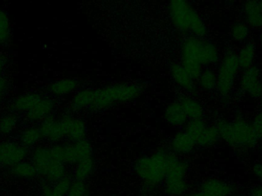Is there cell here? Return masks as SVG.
I'll return each instance as SVG.
<instances>
[{"label":"cell","instance_id":"cell-1","mask_svg":"<svg viewBox=\"0 0 262 196\" xmlns=\"http://www.w3.org/2000/svg\"><path fill=\"white\" fill-rule=\"evenodd\" d=\"M178 156L165 148L140 157L134 164V172L147 192L157 190L164 183L169 169Z\"/></svg>","mask_w":262,"mask_h":196},{"label":"cell","instance_id":"cell-2","mask_svg":"<svg viewBox=\"0 0 262 196\" xmlns=\"http://www.w3.org/2000/svg\"><path fill=\"white\" fill-rule=\"evenodd\" d=\"M215 126L220 133V139L231 147L238 149H254L258 140L254 132L252 123L238 113L232 121L222 118Z\"/></svg>","mask_w":262,"mask_h":196},{"label":"cell","instance_id":"cell-3","mask_svg":"<svg viewBox=\"0 0 262 196\" xmlns=\"http://www.w3.org/2000/svg\"><path fill=\"white\" fill-rule=\"evenodd\" d=\"M167 9L171 23L180 33L202 38L206 36L207 27L190 3L173 0L168 3Z\"/></svg>","mask_w":262,"mask_h":196},{"label":"cell","instance_id":"cell-4","mask_svg":"<svg viewBox=\"0 0 262 196\" xmlns=\"http://www.w3.org/2000/svg\"><path fill=\"white\" fill-rule=\"evenodd\" d=\"M143 93V86L137 83L121 82L104 86L95 91L92 111H107L115 105L135 100Z\"/></svg>","mask_w":262,"mask_h":196},{"label":"cell","instance_id":"cell-5","mask_svg":"<svg viewBox=\"0 0 262 196\" xmlns=\"http://www.w3.org/2000/svg\"><path fill=\"white\" fill-rule=\"evenodd\" d=\"M180 64L210 66L220 61V52L215 44L198 37L189 36L180 46Z\"/></svg>","mask_w":262,"mask_h":196},{"label":"cell","instance_id":"cell-6","mask_svg":"<svg viewBox=\"0 0 262 196\" xmlns=\"http://www.w3.org/2000/svg\"><path fill=\"white\" fill-rule=\"evenodd\" d=\"M31 162L43 183L55 184L68 174L67 166L52 156L49 146L39 145L34 148L31 154Z\"/></svg>","mask_w":262,"mask_h":196},{"label":"cell","instance_id":"cell-7","mask_svg":"<svg viewBox=\"0 0 262 196\" xmlns=\"http://www.w3.org/2000/svg\"><path fill=\"white\" fill-rule=\"evenodd\" d=\"M239 71L237 53L233 49H229L221 58L216 73V90L223 98H228L233 90Z\"/></svg>","mask_w":262,"mask_h":196},{"label":"cell","instance_id":"cell-8","mask_svg":"<svg viewBox=\"0 0 262 196\" xmlns=\"http://www.w3.org/2000/svg\"><path fill=\"white\" fill-rule=\"evenodd\" d=\"M189 164L184 159L178 157L169 169L164 183L163 191L166 196H183L189 189L186 177Z\"/></svg>","mask_w":262,"mask_h":196},{"label":"cell","instance_id":"cell-9","mask_svg":"<svg viewBox=\"0 0 262 196\" xmlns=\"http://www.w3.org/2000/svg\"><path fill=\"white\" fill-rule=\"evenodd\" d=\"M93 157V146L89 140L63 143L61 161L66 166H75L77 163Z\"/></svg>","mask_w":262,"mask_h":196},{"label":"cell","instance_id":"cell-10","mask_svg":"<svg viewBox=\"0 0 262 196\" xmlns=\"http://www.w3.org/2000/svg\"><path fill=\"white\" fill-rule=\"evenodd\" d=\"M29 155V149L18 142H0V167L10 169L25 161Z\"/></svg>","mask_w":262,"mask_h":196},{"label":"cell","instance_id":"cell-11","mask_svg":"<svg viewBox=\"0 0 262 196\" xmlns=\"http://www.w3.org/2000/svg\"><path fill=\"white\" fill-rule=\"evenodd\" d=\"M242 92L252 98H260L262 95V74L257 66L243 70L239 78Z\"/></svg>","mask_w":262,"mask_h":196},{"label":"cell","instance_id":"cell-12","mask_svg":"<svg viewBox=\"0 0 262 196\" xmlns=\"http://www.w3.org/2000/svg\"><path fill=\"white\" fill-rule=\"evenodd\" d=\"M59 119L66 140L74 143L86 139L87 126L81 118L71 114H64Z\"/></svg>","mask_w":262,"mask_h":196},{"label":"cell","instance_id":"cell-13","mask_svg":"<svg viewBox=\"0 0 262 196\" xmlns=\"http://www.w3.org/2000/svg\"><path fill=\"white\" fill-rule=\"evenodd\" d=\"M232 187L230 184L218 178H209L203 181L198 189L189 196H230Z\"/></svg>","mask_w":262,"mask_h":196},{"label":"cell","instance_id":"cell-14","mask_svg":"<svg viewBox=\"0 0 262 196\" xmlns=\"http://www.w3.org/2000/svg\"><path fill=\"white\" fill-rule=\"evenodd\" d=\"M38 129L42 139L53 144L61 143V140L66 139L59 117L53 115L47 117L40 123Z\"/></svg>","mask_w":262,"mask_h":196},{"label":"cell","instance_id":"cell-15","mask_svg":"<svg viewBox=\"0 0 262 196\" xmlns=\"http://www.w3.org/2000/svg\"><path fill=\"white\" fill-rule=\"evenodd\" d=\"M56 108V102L50 97L43 96L39 102L25 114V118L29 123H41L42 120L52 115Z\"/></svg>","mask_w":262,"mask_h":196},{"label":"cell","instance_id":"cell-16","mask_svg":"<svg viewBox=\"0 0 262 196\" xmlns=\"http://www.w3.org/2000/svg\"><path fill=\"white\" fill-rule=\"evenodd\" d=\"M43 98L38 92H26L18 95L9 103V112L14 114H25L29 112Z\"/></svg>","mask_w":262,"mask_h":196},{"label":"cell","instance_id":"cell-17","mask_svg":"<svg viewBox=\"0 0 262 196\" xmlns=\"http://www.w3.org/2000/svg\"><path fill=\"white\" fill-rule=\"evenodd\" d=\"M170 151L177 156H184L191 154L196 147L195 140L184 129L176 133L169 143Z\"/></svg>","mask_w":262,"mask_h":196},{"label":"cell","instance_id":"cell-18","mask_svg":"<svg viewBox=\"0 0 262 196\" xmlns=\"http://www.w3.org/2000/svg\"><path fill=\"white\" fill-rule=\"evenodd\" d=\"M163 118L168 124L173 127L184 126L189 120L178 100L171 102L166 106Z\"/></svg>","mask_w":262,"mask_h":196},{"label":"cell","instance_id":"cell-19","mask_svg":"<svg viewBox=\"0 0 262 196\" xmlns=\"http://www.w3.org/2000/svg\"><path fill=\"white\" fill-rule=\"evenodd\" d=\"M169 72L172 81L179 88L189 93H195L196 92L197 88L195 81L188 75L181 64L178 63L172 64Z\"/></svg>","mask_w":262,"mask_h":196},{"label":"cell","instance_id":"cell-20","mask_svg":"<svg viewBox=\"0 0 262 196\" xmlns=\"http://www.w3.org/2000/svg\"><path fill=\"white\" fill-rule=\"evenodd\" d=\"M243 14L246 24L255 29H262V12L258 2L246 1L243 4Z\"/></svg>","mask_w":262,"mask_h":196},{"label":"cell","instance_id":"cell-21","mask_svg":"<svg viewBox=\"0 0 262 196\" xmlns=\"http://www.w3.org/2000/svg\"><path fill=\"white\" fill-rule=\"evenodd\" d=\"M177 100L180 102L188 120L203 119L205 114L204 107L201 102L199 101L197 99L184 95L180 96Z\"/></svg>","mask_w":262,"mask_h":196},{"label":"cell","instance_id":"cell-22","mask_svg":"<svg viewBox=\"0 0 262 196\" xmlns=\"http://www.w3.org/2000/svg\"><path fill=\"white\" fill-rule=\"evenodd\" d=\"M78 86L79 83L78 80L75 78H66L57 80L49 84L48 91L52 96L60 98L73 93L78 89Z\"/></svg>","mask_w":262,"mask_h":196},{"label":"cell","instance_id":"cell-23","mask_svg":"<svg viewBox=\"0 0 262 196\" xmlns=\"http://www.w3.org/2000/svg\"><path fill=\"white\" fill-rule=\"evenodd\" d=\"M94 100L95 91L89 89H81L74 94L71 99V106L75 111H92Z\"/></svg>","mask_w":262,"mask_h":196},{"label":"cell","instance_id":"cell-24","mask_svg":"<svg viewBox=\"0 0 262 196\" xmlns=\"http://www.w3.org/2000/svg\"><path fill=\"white\" fill-rule=\"evenodd\" d=\"M238 64L240 69L246 70L254 66L255 56H256V49L255 44L251 41L245 43L237 53Z\"/></svg>","mask_w":262,"mask_h":196},{"label":"cell","instance_id":"cell-25","mask_svg":"<svg viewBox=\"0 0 262 196\" xmlns=\"http://www.w3.org/2000/svg\"><path fill=\"white\" fill-rule=\"evenodd\" d=\"M11 175L15 178L23 180H34L38 176L36 169L31 161L21 162L9 169Z\"/></svg>","mask_w":262,"mask_h":196},{"label":"cell","instance_id":"cell-26","mask_svg":"<svg viewBox=\"0 0 262 196\" xmlns=\"http://www.w3.org/2000/svg\"><path fill=\"white\" fill-rule=\"evenodd\" d=\"M95 169L94 157L82 160L74 166L72 177L76 181L86 182L90 178Z\"/></svg>","mask_w":262,"mask_h":196},{"label":"cell","instance_id":"cell-27","mask_svg":"<svg viewBox=\"0 0 262 196\" xmlns=\"http://www.w3.org/2000/svg\"><path fill=\"white\" fill-rule=\"evenodd\" d=\"M41 140L42 137L39 129L35 126L25 128L19 134V143L28 149L36 147Z\"/></svg>","mask_w":262,"mask_h":196},{"label":"cell","instance_id":"cell-28","mask_svg":"<svg viewBox=\"0 0 262 196\" xmlns=\"http://www.w3.org/2000/svg\"><path fill=\"white\" fill-rule=\"evenodd\" d=\"M220 140V133L215 125H208L196 141L197 146L208 148L214 146Z\"/></svg>","mask_w":262,"mask_h":196},{"label":"cell","instance_id":"cell-29","mask_svg":"<svg viewBox=\"0 0 262 196\" xmlns=\"http://www.w3.org/2000/svg\"><path fill=\"white\" fill-rule=\"evenodd\" d=\"M18 117L14 113H7L0 117V135L8 137L11 135L18 126Z\"/></svg>","mask_w":262,"mask_h":196},{"label":"cell","instance_id":"cell-30","mask_svg":"<svg viewBox=\"0 0 262 196\" xmlns=\"http://www.w3.org/2000/svg\"><path fill=\"white\" fill-rule=\"evenodd\" d=\"M198 81L199 85L203 90L206 92L215 90L217 87L216 73L210 68H206L203 69Z\"/></svg>","mask_w":262,"mask_h":196},{"label":"cell","instance_id":"cell-31","mask_svg":"<svg viewBox=\"0 0 262 196\" xmlns=\"http://www.w3.org/2000/svg\"><path fill=\"white\" fill-rule=\"evenodd\" d=\"M208 126L206 122L203 119H198V120H188L187 123L184 126V130L188 134L191 136L196 143L200 136L203 134Z\"/></svg>","mask_w":262,"mask_h":196},{"label":"cell","instance_id":"cell-32","mask_svg":"<svg viewBox=\"0 0 262 196\" xmlns=\"http://www.w3.org/2000/svg\"><path fill=\"white\" fill-rule=\"evenodd\" d=\"M250 29L249 26L243 21H236L231 26L230 35L232 39L238 42L246 41L249 38Z\"/></svg>","mask_w":262,"mask_h":196},{"label":"cell","instance_id":"cell-33","mask_svg":"<svg viewBox=\"0 0 262 196\" xmlns=\"http://www.w3.org/2000/svg\"><path fill=\"white\" fill-rule=\"evenodd\" d=\"M11 23L7 12L0 9V45L9 41L11 37Z\"/></svg>","mask_w":262,"mask_h":196},{"label":"cell","instance_id":"cell-34","mask_svg":"<svg viewBox=\"0 0 262 196\" xmlns=\"http://www.w3.org/2000/svg\"><path fill=\"white\" fill-rule=\"evenodd\" d=\"M73 181L74 179L72 176L69 175L68 173L67 175L64 176L61 180L56 182L55 184L52 185V189H53L54 192L57 195L66 196L68 192H69V189H70L71 186H72Z\"/></svg>","mask_w":262,"mask_h":196},{"label":"cell","instance_id":"cell-35","mask_svg":"<svg viewBox=\"0 0 262 196\" xmlns=\"http://www.w3.org/2000/svg\"><path fill=\"white\" fill-rule=\"evenodd\" d=\"M66 196H89V187L86 182L74 180Z\"/></svg>","mask_w":262,"mask_h":196},{"label":"cell","instance_id":"cell-36","mask_svg":"<svg viewBox=\"0 0 262 196\" xmlns=\"http://www.w3.org/2000/svg\"><path fill=\"white\" fill-rule=\"evenodd\" d=\"M251 123L258 142L262 141V111H258L254 114Z\"/></svg>","mask_w":262,"mask_h":196},{"label":"cell","instance_id":"cell-37","mask_svg":"<svg viewBox=\"0 0 262 196\" xmlns=\"http://www.w3.org/2000/svg\"><path fill=\"white\" fill-rule=\"evenodd\" d=\"M9 81L5 77L0 76V105L3 101V97L7 92L9 89Z\"/></svg>","mask_w":262,"mask_h":196},{"label":"cell","instance_id":"cell-38","mask_svg":"<svg viewBox=\"0 0 262 196\" xmlns=\"http://www.w3.org/2000/svg\"><path fill=\"white\" fill-rule=\"evenodd\" d=\"M41 196H58L54 192L52 186L48 183H43L41 188Z\"/></svg>","mask_w":262,"mask_h":196},{"label":"cell","instance_id":"cell-39","mask_svg":"<svg viewBox=\"0 0 262 196\" xmlns=\"http://www.w3.org/2000/svg\"><path fill=\"white\" fill-rule=\"evenodd\" d=\"M8 63V57L6 54L0 52V76L4 72Z\"/></svg>","mask_w":262,"mask_h":196},{"label":"cell","instance_id":"cell-40","mask_svg":"<svg viewBox=\"0 0 262 196\" xmlns=\"http://www.w3.org/2000/svg\"><path fill=\"white\" fill-rule=\"evenodd\" d=\"M253 172L255 177L262 183V163H257L254 166Z\"/></svg>","mask_w":262,"mask_h":196},{"label":"cell","instance_id":"cell-41","mask_svg":"<svg viewBox=\"0 0 262 196\" xmlns=\"http://www.w3.org/2000/svg\"><path fill=\"white\" fill-rule=\"evenodd\" d=\"M251 196H262V185L255 186L252 188L250 192Z\"/></svg>","mask_w":262,"mask_h":196},{"label":"cell","instance_id":"cell-42","mask_svg":"<svg viewBox=\"0 0 262 196\" xmlns=\"http://www.w3.org/2000/svg\"><path fill=\"white\" fill-rule=\"evenodd\" d=\"M259 41L260 44H261L262 47V29H261V31H260L259 32Z\"/></svg>","mask_w":262,"mask_h":196},{"label":"cell","instance_id":"cell-43","mask_svg":"<svg viewBox=\"0 0 262 196\" xmlns=\"http://www.w3.org/2000/svg\"><path fill=\"white\" fill-rule=\"evenodd\" d=\"M258 6H259L260 9L262 12V1L258 2Z\"/></svg>","mask_w":262,"mask_h":196},{"label":"cell","instance_id":"cell-44","mask_svg":"<svg viewBox=\"0 0 262 196\" xmlns=\"http://www.w3.org/2000/svg\"><path fill=\"white\" fill-rule=\"evenodd\" d=\"M236 196H251L250 194L249 195H248V194H240V195H238Z\"/></svg>","mask_w":262,"mask_h":196}]
</instances>
